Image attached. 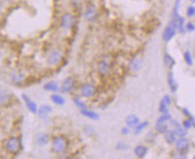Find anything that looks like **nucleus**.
<instances>
[{
	"mask_svg": "<svg viewBox=\"0 0 195 159\" xmlns=\"http://www.w3.org/2000/svg\"><path fill=\"white\" fill-rule=\"evenodd\" d=\"M194 159H195V155H194Z\"/></svg>",
	"mask_w": 195,
	"mask_h": 159,
	"instance_id": "obj_37",
	"label": "nucleus"
},
{
	"mask_svg": "<svg viewBox=\"0 0 195 159\" xmlns=\"http://www.w3.org/2000/svg\"><path fill=\"white\" fill-rule=\"evenodd\" d=\"M62 58V54L58 50H54L52 51L48 57V63L50 65H56L61 61Z\"/></svg>",
	"mask_w": 195,
	"mask_h": 159,
	"instance_id": "obj_7",
	"label": "nucleus"
},
{
	"mask_svg": "<svg viewBox=\"0 0 195 159\" xmlns=\"http://www.w3.org/2000/svg\"><path fill=\"white\" fill-rule=\"evenodd\" d=\"M183 113H184V115H186V116H189V117H191V113H190V112L186 109V108H184L183 110Z\"/></svg>",
	"mask_w": 195,
	"mask_h": 159,
	"instance_id": "obj_36",
	"label": "nucleus"
},
{
	"mask_svg": "<svg viewBox=\"0 0 195 159\" xmlns=\"http://www.w3.org/2000/svg\"><path fill=\"white\" fill-rule=\"evenodd\" d=\"M81 113L89 118V119H91V120H98L100 119V116L98 113H96L95 112H92V111H90L88 109H83V110H81Z\"/></svg>",
	"mask_w": 195,
	"mask_h": 159,
	"instance_id": "obj_17",
	"label": "nucleus"
},
{
	"mask_svg": "<svg viewBox=\"0 0 195 159\" xmlns=\"http://www.w3.org/2000/svg\"><path fill=\"white\" fill-rule=\"evenodd\" d=\"M183 58L186 62V64L189 65V66H191L192 65V58H191V52L189 50H186L183 54Z\"/></svg>",
	"mask_w": 195,
	"mask_h": 159,
	"instance_id": "obj_28",
	"label": "nucleus"
},
{
	"mask_svg": "<svg viewBox=\"0 0 195 159\" xmlns=\"http://www.w3.org/2000/svg\"><path fill=\"white\" fill-rule=\"evenodd\" d=\"M171 120V115L168 113H163L160 117L157 118V122H167Z\"/></svg>",
	"mask_w": 195,
	"mask_h": 159,
	"instance_id": "obj_29",
	"label": "nucleus"
},
{
	"mask_svg": "<svg viewBox=\"0 0 195 159\" xmlns=\"http://www.w3.org/2000/svg\"><path fill=\"white\" fill-rule=\"evenodd\" d=\"M139 122H140V119L134 114L128 115L125 118V123L128 127H135Z\"/></svg>",
	"mask_w": 195,
	"mask_h": 159,
	"instance_id": "obj_13",
	"label": "nucleus"
},
{
	"mask_svg": "<svg viewBox=\"0 0 195 159\" xmlns=\"http://www.w3.org/2000/svg\"><path fill=\"white\" fill-rule=\"evenodd\" d=\"M66 147V140L64 137H56L51 143V150L53 153L60 154Z\"/></svg>",
	"mask_w": 195,
	"mask_h": 159,
	"instance_id": "obj_1",
	"label": "nucleus"
},
{
	"mask_svg": "<svg viewBox=\"0 0 195 159\" xmlns=\"http://www.w3.org/2000/svg\"><path fill=\"white\" fill-rule=\"evenodd\" d=\"M186 29H187V31H193L195 30V26H194V24H193L192 23L190 22V23H187Z\"/></svg>",
	"mask_w": 195,
	"mask_h": 159,
	"instance_id": "obj_34",
	"label": "nucleus"
},
{
	"mask_svg": "<svg viewBox=\"0 0 195 159\" xmlns=\"http://www.w3.org/2000/svg\"><path fill=\"white\" fill-rule=\"evenodd\" d=\"M147 151H148V148L144 146H137L135 148H134V154L136 155L137 157L139 158H142L146 155L147 154Z\"/></svg>",
	"mask_w": 195,
	"mask_h": 159,
	"instance_id": "obj_19",
	"label": "nucleus"
},
{
	"mask_svg": "<svg viewBox=\"0 0 195 159\" xmlns=\"http://www.w3.org/2000/svg\"><path fill=\"white\" fill-rule=\"evenodd\" d=\"M129 129L128 128H123V130H122V133L124 134V135H127L128 133H129Z\"/></svg>",
	"mask_w": 195,
	"mask_h": 159,
	"instance_id": "obj_35",
	"label": "nucleus"
},
{
	"mask_svg": "<svg viewBox=\"0 0 195 159\" xmlns=\"http://www.w3.org/2000/svg\"><path fill=\"white\" fill-rule=\"evenodd\" d=\"M141 65H142V62L141 60H139L138 58H134L131 62H130V69L132 70H134V71H137L141 69Z\"/></svg>",
	"mask_w": 195,
	"mask_h": 159,
	"instance_id": "obj_24",
	"label": "nucleus"
},
{
	"mask_svg": "<svg viewBox=\"0 0 195 159\" xmlns=\"http://www.w3.org/2000/svg\"><path fill=\"white\" fill-rule=\"evenodd\" d=\"M168 81V85H169L170 89L172 90V92H176L177 90V84H176V80H175L172 74H169Z\"/></svg>",
	"mask_w": 195,
	"mask_h": 159,
	"instance_id": "obj_26",
	"label": "nucleus"
},
{
	"mask_svg": "<svg viewBox=\"0 0 195 159\" xmlns=\"http://www.w3.org/2000/svg\"><path fill=\"white\" fill-rule=\"evenodd\" d=\"M52 112V107L50 105H47V104H44V105H41L39 110H38V114L40 116V118L41 119H45L48 116V114Z\"/></svg>",
	"mask_w": 195,
	"mask_h": 159,
	"instance_id": "obj_11",
	"label": "nucleus"
},
{
	"mask_svg": "<svg viewBox=\"0 0 195 159\" xmlns=\"http://www.w3.org/2000/svg\"><path fill=\"white\" fill-rule=\"evenodd\" d=\"M43 88H44L46 91H48V92H56V91H58V89H59L57 83H56L55 81L48 82L47 84L44 85Z\"/></svg>",
	"mask_w": 195,
	"mask_h": 159,
	"instance_id": "obj_20",
	"label": "nucleus"
},
{
	"mask_svg": "<svg viewBox=\"0 0 195 159\" xmlns=\"http://www.w3.org/2000/svg\"><path fill=\"white\" fill-rule=\"evenodd\" d=\"M50 99L56 105L61 106V105H64V104H66V100H64V98L63 96H61L60 94H57V93H53L50 96Z\"/></svg>",
	"mask_w": 195,
	"mask_h": 159,
	"instance_id": "obj_18",
	"label": "nucleus"
},
{
	"mask_svg": "<svg viewBox=\"0 0 195 159\" xmlns=\"http://www.w3.org/2000/svg\"><path fill=\"white\" fill-rule=\"evenodd\" d=\"M74 87V78L69 77L67 78L64 79V81L63 82L62 85H61V92L63 93H67L69 92H71Z\"/></svg>",
	"mask_w": 195,
	"mask_h": 159,
	"instance_id": "obj_6",
	"label": "nucleus"
},
{
	"mask_svg": "<svg viewBox=\"0 0 195 159\" xmlns=\"http://www.w3.org/2000/svg\"><path fill=\"white\" fill-rule=\"evenodd\" d=\"M176 134L175 132V131H168L165 133V140L168 143V144H173L176 141Z\"/></svg>",
	"mask_w": 195,
	"mask_h": 159,
	"instance_id": "obj_21",
	"label": "nucleus"
},
{
	"mask_svg": "<svg viewBox=\"0 0 195 159\" xmlns=\"http://www.w3.org/2000/svg\"><path fill=\"white\" fill-rule=\"evenodd\" d=\"M176 29L173 25H171V24H169L168 26H167L166 29H165L164 31H163V35H162V37H163V40H164L165 42L170 41V40L176 35Z\"/></svg>",
	"mask_w": 195,
	"mask_h": 159,
	"instance_id": "obj_9",
	"label": "nucleus"
},
{
	"mask_svg": "<svg viewBox=\"0 0 195 159\" xmlns=\"http://www.w3.org/2000/svg\"><path fill=\"white\" fill-rule=\"evenodd\" d=\"M74 103L75 104V105L77 107H79L81 110H83V109H87V104L85 103H83L82 101H81L80 99L78 98H74Z\"/></svg>",
	"mask_w": 195,
	"mask_h": 159,
	"instance_id": "obj_30",
	"label": "nucleus"
},
{
	"mask_svg": "<svg viewBox=\"0 0 195 159\" xmlns=\"http://www.w3.org/2000/svg\"><path fill=\"white\" fill-rule=\"evenodd\" d=\"M129 147L125 144V143H124V142H119L118 144H117V146H116V149H119V150H125V149H127Z\"/></svg>",
	"mask_w": 195,
	"mask_h": 159,
	"instance_id": "obj_33",
	"label": "nucleus"
},
{
	"mask_svg": "<svg viewBox=\"0 0 195 159\" xmlns=\"http://www.w3.org/2000/svg\"><path fill=\"white\" fill-rule=\"evenodd\" d=\"M22 100L24 101L25 103V105L27 107V109L33 114H37L38 113V105L35 102L32 101L27 94H22Z\"/></svg>",
	"mask_w": 195,
	"mask_h": 159,
	"instance_id": "obj_4",
	"label": "nucleus"
},
{
	"mask_svg": "<svg viewBox=\"0 0 195 159\" xmlns=\"http://www.w3.org/2000/svg\"><path fill=\"white\" fill-rule=\"evenodd\" d=\"M176 148L179 151L183 152V151L186 150L189 147V142H188V140L186 139H184V137L183 138H180V139H178L176 140Z\"/></svg>",
	"mask_w": 195,
	"mask_h": 159,
	"instance_id": "obj_12",
	"label": "nucleus"
},
{
	"mask_svg": "<svg viewBox=\"0 0 195 159\" xmlns=\"http://www.w3.org/2000/svg\"><path fill=\"white\" fill-rule=\"evenodd\" d=\"M148 124H149V122L148 121H144V122H142V123H138L136 126H135V130H134V132H135V134H139V133H141L146 127L148 126Z\"/></svg>",
	"mask_w": 195,
	"mask_h": 159,
	"instance_id": "obj_27",
	"label": "nucleus"
},
{
	"mask_svg": "<svg viewBox=\"0 0 195 159\" xmlns=\"http://www.w3.org/2000/svg\"><path fill=\"white\" fill-rule=\"evenodd\" d=\"M74 23V16H73L71 14L66 13V14H64V15L62 16V19H61V27H62L63 29L68 30V29H70V28L73 26Z\"/></svg>",
	"mask_w": 195,
	"mask_h": 159,
	"instance_id": "obj_5",
	"label": "nucleus"
},
{
	"mask_svg": "<svg viewBox=\"0 0 195 159\" xmlns=\"http://www.w3.org/2000/svg\"><path fill=\"white\" fill-rule=\"evenodd\" d=\"M48 141H49L48 136L44 133H41V134H39L36 136V142L40 147H44V146L48 145Z\"/></svg>",
	"mask_w": 195,
	"mask_h": 159,
	"instance_id": "obj_16",
	"label": "nucleus"
},
{
	"mask_svg": "<svg viewBox=\"0 0 195 159\" xmlns=\"http://www.w3.org/2000/svg\"><path fill=\"white\" fill-rule=\"evenodd\" d=\"M156 131L161 134H165L168 131L167 122H156Z\"/></svg>",
	"mask_w": 195,
	"mask_h": 159,
	"instance_id": "obj_22",
	"label": "nucleus"
},
{
	"mask_svg": "<svg viewBox=\"0 0 195 159\" xmlns=\"http://www.w3.org/2000/svg\"><path fill=\"white\" fill-rule=\"evenodd\" d=\"M186 14H187V16L188 17H192L195 15V7L193 6H191L187 8V11H186Z\"/></svg>",
	"mask_w": 195,
	"mask_h": 159,
	"instance_id": "obj_31",
	"label": "nucleus"
},
{
	"mask_svg": "<svg viewBox=\"0 0 195 159\" xmlns=\"http://www.w3.org/2000/svg\"><path fill=\"white\" fill-rule=\"evenodd\" d=\"M193 1H194V2H195V0H193Z\"/></svg>",
	"mask_w": 195,
	"mask_h": 159,
	"instance_id": "obj_38",
	"label": "nucleus"
},
{
	"mask_svg": "<svg viewBox=\"0 0 195 159\" xmlns=\"http://www.w3.org/2000/svg\"><path fill=\"white\" fill-rule=\"evenodd\" d=\"M171 123H172V126L174 127V129H175L174 131H175L176 136H178L180 138H183V137L186 136L187 132H186L185 129L183 128V127L180 125V123L177 120H172Z\"/></svg>",
	"mask_w": 195,
	"mask_h": 159,
	"instance_id": "obj_10",
	"label": "nucleus"
},
{
	"mask_svg": "<svg viewBox=\"0 0 195 159\" xmlns=\"http://www.w3.org/2000/svg\"><path fill=\"white\" fill-rule=\"evenodd\" d=\"M10 99V94L8 92L6 91H0V104H6V102H8Z\"/></svg>",
	"mask_w": 195,
	"mask_h": 159,
	"instance_id": "obj_25",
	"label": "nucleus"
},
{
	"mask_svg": "<svg viewBox=\"0 0 195 159\" xmlns=\"http://www.w3.org/2000/svg\"><path fill=\"white\" fill-rule=\"evenodd\" d=\"M6 148H7L8 152H10L12 154L18 153L20 151V148H21V143H20L19 139H17L15 137L10 138L7 141Z\"/></svg>",
	"mask_w": 195,
	"mask_h": 159,
	"instance_id": "obj_2",
	"label": "nucleus"
},
{
	"mask_svg": "<svg viewBox=\"0 0 195 159\" xmlns=\"http://www.w3.org/2000/svg\"><path fill=\"white\" fill-rule=\"evenodd\" d=\"M98 70L101 75H107L110 70V65L107 61H101L99 66H98Z\"/></svg>",
	"mask_w": 195,
	"mask_h": 159,
	"instance_id": "obj_15",
	"label": "nucleus"
},
{
	"mask_svg": "<svg viewBox=\"0 0 195 159\" xmlns=\"http://www.w3.org/2000/svg\"><path fill=\"white\" fill-rule=\"evenodd\" d=\"M96 88L91 84H84L81 86V93L82 96L86 98H90L95 94Z\"/></svg>",
	"mask_w": 195,
	"mask_h": 159,
	"instance_id": "obj_3",
	"label": "nucleus"
},
{
	"mask_svg": "<svg viewBox=\"0 0 195 159\" xmlns=\"http://www.w3.org/2000/svg\"><path fill=\"white\" fill-rule=\"evenodd\" d=\"M96 14H97V10L96 8L93 7V6H90L87 7L86 11H85V14H84V17L86 20L88 21H91L94 19V17L96 16Z\"/></svg>",
	"mask_w": 195,
	"mask_h": 159,
	"instance_id": "obj_14",
	"label": "nucleus"
},
{
	"mask_svg": "<svg viewBox=\"0 0 195 159\" xmlns=\"http://www.w3.org/2000/svg\"><path fill=\"white\" fill-rule=\"evenodd\" d=\"M171 104V97L169 95H165V96L161 99L160 101V104H159V112L161 113H168V106L170 105Z\"/></svg>",
	"mask_w": 195,
	"mask_h": 159,
	"instance_id": "obj_8",
	"label": "nucleus"
},
{
	"mask_svg": "<svg viewBox=\"0 0 195 159\" xmlns=\"http://www.w3.org/2000/svg\"><path fill=\"white\" fill-rule=\"evenodd\" d=\"M164 63H165V66H166V67L171 69V68L175 65L176 61H175V59H174L169 54L166 53V54L164 55Z\"/></svg>",
	"mask_w": 195,
	"mask_h": 159,
	"instance_id": "obj_23",
	"label": "nucleus"
},
{
	"mask_svg": "<svg viewBox=\"0 0 195 159\" xmlns=\"http://www.w3.org/2000/svg\"><path fill=\"white\" fill-rule=\"evenodd\" d=\"M183 128H184L185 130H188V129H191V126H192V122H191V120H183Z\"/></svg>",
	"mask_w": 195,
	"mask_h": 159,
	"instance_id": "obj_32",
	"label": "nucleus"
}]
</instances>
